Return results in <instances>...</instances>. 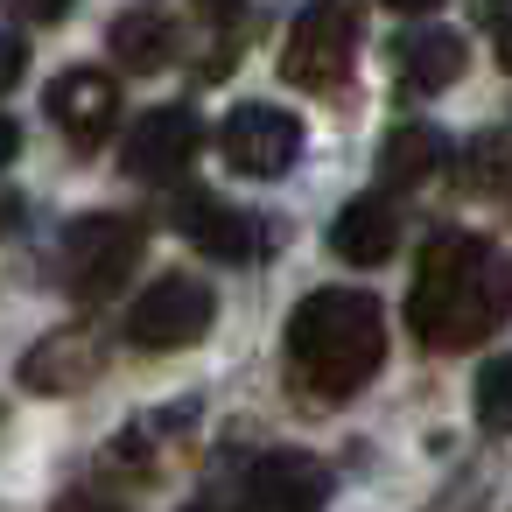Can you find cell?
Wrapping results in <instances>:
<instances>
[{
    "label": "cell",
    "mask_w": 512,
    "mask_h": 512,
    "mask_svg": "<svg viewBox=\"0 0 512 512\" xmlns=\"http://www.w3.org/2000/svg\"><path fill=\"white\" fill-rule=\"evenodd\" d=\"M225 162L239 169V176H253V183H274V176H288L295 169V155H302V120L295 113H281V106H239L232 120H225Z\"/></svg>",
    "instance_id": "cell-6"
},
{
    "label": "cell",
    "mask_w": 512,
    "mask_h": 512,
    "mask_svg": "<svg viewBox=\"0 0 512 512\" xmlns=\"http://www.w3.org/2000/svg\"><path fill=\"white\" fill-rule=\"evenodd\" d=\"M22 64H29V50H22V36H8V64H0V85H22Z\"/></svg>",
    "instance_id": "cell-20"
},
{
    "label": "cell",
    "mask_w": 512,
    "mask_h": 512,
    "mask_svg": "<svg viewBox=\"0 0 512 512\" xmlns=\"http://www.w3.org/2000/svg\"><path fill=\"white\" fill-rule=\"evenodd\" d=\"M113 113H120V85H113L106 71H64V78L50 85V120H57L78 148H99L106 127H113Z\"/></svg>",
    "instance_id": "cell-11"
},
{
    "label": "cell",
    "mask_w": 512,
    "mask_h": 512,
    "mask_svg": "<svg viewBox=\"0 0 512 512\" xmlns=\"http://www.w3.org/2000/svg\"><path fill=\"white\" fill-rule=\"evenodd\" d=\"M442 162H449V141H442V127H428V120H407V127H393V134L379 141V183H386V190H414V183H428Z\"/></svg>",
    "instance_id": "cell-14"
},
{
    "label": "cell",
    "mask_w": 512,
    "mask_h": 512,
    "mask_svg": "<svg viewBox=\"0 0 512 512\" xmlns=\"http://www.w3.org/2000/svg\"><path fill=\"white\" fill-rule=\"evenodd\" d=\"M176 232H183L204 260H218V267H239V260H253V253L267 246V225H260L253 211L211 197V190H183V197H176Z\"/></svg>",
    "instance_id": "cell-7"
},
{
    "label": "cell",
    "mask_w": 512,
    "mask_h": 512,
    "mask_svg": "<svg viewBox=\"0 0 512 512\" xmlns=\"http://www.w3.org/2000/svg\"><path fill=\"white\" fill-rule=\"evenodd\" d=\"M141 246H148V232L134 225V218H113V211H99V218H78L71 232H64V246H57V281L78 295V302H99V295H113L134 267H141Z\"/></svg>",
    "instance_id": "cell-3"
},
{
    "label": "cell",
    "mask_w": 512,
    "mask_h": 512,
    "mask_svg": "<svg viewBox=\"0 0 512 512\" xmlns=\"http://www.w3.org/2000/svg\"><path fill=\"white\" fill-rule=\"evenodd\" d=\"M197 8H204V15H232V8H239V0H197Z\"/></svg>",
    "instance_id": "cell-23"
},
{
    "label": "cell",
    "mask_w": 512,
    "mask_h": 512,
    "mask_svg": "<svg viewBox=\"0 0 512 512\" xmlns=\"http://www.w3.org/2000/svg\"><path fill=\"white\" fill-rule=\"evenodd\" d=\"M8 8H15L22 22H43V29H50V22H64V15H71V0H8Z\"/></svg>",
    "instance_id": "cell-18"
},
{
    "label": "cell",
    "mask_w": 512,
    "mask_h": 512,
    "mask_svg": "<svg viewBox=\"0 0 512 512\" xmlns=\"http://www.w3.org/2000/svg\"><path fill=\"white\" fill-rule=\"evenodd\" d=\"M470 190H498V183H512V141H498V134H484V141H470Z\"/></svg>",
    "instance_id": "cell-17"
},
{
    "label": "cell",
    "mask_w": 512,
    "mask_h": 512,
    "mask_svg": "<svg viewBox=\"0 0 512 512\" xmlns=\"http://www.w3.org/2000/svg\"><path fill=\"white\" fill-rule=\"evenodd\" d=\"M386 365V309L365 288H316L288 316V372L309 400H351Z\"/></svg>",
    "instance_id": "cell-2"
},
{
    "label": "cell",
    "mask_w": 512,
    "mask_h": 512,
    "mask_svg": "<svg viewBox=\"0 0 512 512\" xmlns=\"http://www.w3.org/2000/svg\"><path fill=\"white\" fill-rule=\"evenodd\" d=\"M57 512H120L113 498H99V491H64L57 498Z\"/></svg>",
    "instance_id": "cell-19"
},
{
    "label": "cell",
    "mask_w": 512,
    "mask_h": 512,
    "mask_svg": "<svg viewBox=\"0 0 512 512\" xmlns=\"http://www.w3.org/2000/svg\"><path fill=\"white\" fill-rule=\"evenodd\" d=\"M477 421L491 435H512V351L477 372Z\"/></svg>",
    "instance_id": "cell-16"
},
{
    "label": "cell",
    "mask_w": 512,
    "mask_h": 512,
    "mask_svg": "<svg viewBox=\"0 0 512 512\" xmlns=\"http://www.w3.org/2000/svg\"><path fill=\"white\" fill-rule=\"evenodd\" d=\"M386 8H400V15H428V8H442V0H386Z\"/></svg>",
    "instance_id": "cell-21"
},
{
    "label": "cell",
    "mask_w": 512,
    "mask_h": 512,
    "mask_svg": "<svg viewBox=\"0 0 512 512\" xmlns=\"http://www.w3.org/2000/svg\"><path fill=\"white\" fill-rule=\"evenodd\" d=\"M211 288L197 274H162L134 309H127V337L141 351H190L204 330H211Z\"/></svg>",
    "instance_id": "cell-5"
},
{
    "label": "cell",
    "mask_w": 512,
    "mask_h": 512,
    "mask_svg": "<svg viewBox=\"0 0 512 512\" xmlns=\"http://www.w3.org/2000/svg\"><path fill=\"white\" fill-rule=\"evenodd\" d=\"M260 512H323L330 505V470L309 449H267L246 477Z\"/></svg>",
    "instance_id": "cell-9"
},
{
    "label": "cell",
    "mask_w": 512,
    "mask_h": 512,
    "mask_svg": "<svg viewBox=\"0 0 512 512\" xmlns=\"http://www.w3.org/2000/svg\"><path fill=\"white\" fill-rule=\"evenodd\" d=\"M512 316V260L477 239V232H442L428 239L414 288H407V323L428 351H470Z\"/></svg>",
    "instance_id": "cell-1"
},
{
    "label": "cell",
    "mask_w": 512,
    "mask_h": 512,
    "mask_svg": "<svg viewBox=\"0 0 512 512\" xmlns=\"http://www.w3.org/2000/svg\"><path fill=\"white\" fill-rule=\"evenodd\" d=\"M99 365H106V337L92 323H64L22 358V386L29 393H78L99 379Z\"/></svg>",
    "instance_id": "cell-8"
},
{
    "label": "cell",
    "mask_w": 512,
    "mask_h": 512,
    "mask_svg": "<svg viewBox=\"0 0 512 512\" xmlns=\"http://www.w3.org/2000/svg\"><path fill=\"white\" fill-rule=\"evenodd\" d=\"M113 57H120V71H162L169 57H176V22L169 15H155V8H134V15H120L113 22Z\"/></svg>",
    "instance_id": "cell-15"
},
{
    "label": "cell",
    "mask_w": 512,
    "mask_h": 512,
    "mask_svg": "<svg viewBox=\"0 0 512 512\" xmlns=\"http://www.w3.org/2000/svg\"><path fill=\"white\" fill-rule=\"evenodd\" d=\"M498 64H505V71H512V22H505V29H498Z\"/></svg>",
    "instance_id": "cell-22"
},
{
    "label": "cell",
    "mask_w": 512,
    "mask_h": 512,
    "mask_svg": "<svg viewBox=\"0 0 512 512\" xmlns=\"http://www.w3.org/2000/svg\"><path fill=\"white\" fill-rule=\"evenodd\" d=\"M190 512H225V505H211V498H204V505H190Z\"/></svg>",
    "instance_id": "cell-24"
},
{
    "label": "cell",
    "mask_w": 512,
    "mask_h": 512,
    "mask_svg": "<svg viewBox=\"0 0 512 512\" xmlns=\"http://www.w3.org/2000/svg\"><path fill=\"white\" fill-rule=\"evenodd\" d=\"M393 239H400V218H393L386 197H351V204L330 218V253H337L344 267H386Z\"/></svg>",
    "instance_id": "cell-12"
},
{
    "label": "cell",
    "mask_w": 512,
    "mask_h": 512,
    "mask_svg": "<svg viewBox=\"0 0 512 512\" xmlns=\"http://www.w3.org/2000/svg\"><path fill=\"white\" fill-rule=\"evenodd\" d=\"M197 141H204V120L190 113V106H162V113H148L134 134H127V176H141V183H162V176H176L190 155H197Z\"/></svg>",
    "instance_id": "cell-10"
},
{
    "label": "cell",
    "mask_w": 512,
    "mask_h": 512,
    "mask_svg": "<svg viewBox=\"0 0 512 512\" xmlns=\"http://www.w3.org/2000/svg\"><path fill=\"white\" fill-rule=\"evenodd\" d=\"M358 0H309L295 15V36H288V57H281V78L302 85V92H330L351 57H358Z\"/></svg>",
    "instance_id": "cell-4"
},
{
    "label": "cell",
    "mask_w": 512,
    "mask_h": 512,
    "mask_svg": "<svg viewBox=\"0 0 512 512\" xmlns=\"http://www.w3.org/2000/svg\"><path fill=\"white\" fill-rule=\"evenodd\" d=\"M393 64H400V85H407L414 99H428V92H442V85H456V78H463L470 43H463L456 29H414V36H400Z\"/></svg>",
    "instance_id": "cell-13"
}]
</instances>
